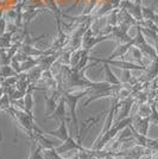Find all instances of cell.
I'll list each match as a JSON object with an SVG mask.
<instances>
[{"label":"cell","mask_w":158,"mask_h":159,"mask_svg":"<svg viewBox=\"0 0 158 159\" xmlns=\"http://www.w3.org/2000/svg\"><path fill=\"white\" fill-rule=\"evenodd\" d=\"M85 147H82V145L80 144L79 141H75L72 139V135H69L64 141L63 144L58 147H56V151L59 153V154H64L67 152H70V151H81L83 150Z\"/></svg>","instance_id":"cell-1"},{"label":"cell","mask_w":158,"mask_h":159,"mask_svg":"<svg viewBox=\"0 0 158 159\" xmlns=\"http://www.w3.org/2000/svg\"><path fill=\"white\" fill-rule=\"evenodd\" d=\"M149 126H150V118H139L136 131L143 135H146L147 131H149Z\"/></svg>","instance_id":"cell-2"},{"label":"cell","mask_w":158,"mask_h":159,"mask_svg":"<svg viewBox=\"0 0 158 159\" xmlns=\"http://www.w3.org/2000/svg\"><path fill=\"white\" fill-rule=\"evenodd\" d=\"M49 134L55 135V137H58L62 141H64V140L69 137V134H68V132H67L66 124H64V121H63V120H61V126H59L58 129H57V131H53V132H49Z\"/></svg>","instance_id":"cell-3"},{"label":"cell","mask_w":158,"mask_h":159,"mask_svg":"<svg viewBox=\"0 0 158 159\" xmlns=\"http://www.w3.org/2000/svg\"><path fill=\"white\" fill-rule=\"evenodd\" d=\"M151 113H152V106H149V105H142L138 114L140 118H150Z\"/></svg>","instance_id":"cell-4"},{"label":"cell","mask_w":158,"mask_h":159,"mask_svg":"<svg viewBox=\"0 0 158 159\" xmlns=\"http://www.w3.org/2000/svg\"><path fill=\"white\" fill-rule=\"evenodd\" d=\"M150 122H153L158 126V111L156 109V107L152 106V113L150 115Z\"/></svg>","instance_id":"cell-5"},{"label":"cell","mask_w":158,"mask_h":159,"mask_svg":"<svg viewBox=\"0 0 158 159\" xmlns=\"http://www.w3.org/2000/svg\"><path fill=\"white\" fill-rule=\"evenodd\" d=\"M104 159H118V158H115V157L113 156L112 153L109 152V153H108V154H107V156H106L105 158H104Z\"/></svg>","instance_id":"cell-6"},{"label":"cell","mask_w":158,"mask_h":159,"mask_svg":"<svg viewBox=\"0 0 158 159\" xmlns=\"http://www.w3.org/2000/svg\"><path fill=\"white\" fill-rule=\"evenodd\" d=\"M152 159H158V152H157V153H155V154L152 156Z\"/></svg>","instance_id":"cell-7"}]
</instances>
